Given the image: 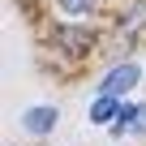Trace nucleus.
Instances as JSON below:
<instances>
[{
	"instance_id": "obj_1",
	"label": "nucleus",
	"mask_w": 146,
	"mask_h": 146,
	"mask_svg": "<svg viewBox=\"0 0 146 146\" xmlns=\"http://www.w3.org/2000/svg\"><path fill=\"white\" fill-rule=\"evenodd\" d=\"M137 78H142V69H137V64H116L108 78H103V95L120 99L125 90H133V86H137Z\"/></svg>"
},
{
	"instance_id": "obj_2",
	"label": "nucleus",
	"mask_w": 146,
	"mask_h": 146,
	"mask_svg": "<svg viewBox=\"0 0 146 146\" xmlns=\"http://www.w3.org/2000/svg\"><path fill=\"white\" fill-rule=\"evenodd\" d=\"M56 43H60L69 56H82V52H90V30H86V26H60V30H56Z\"/></svg>"
},
{
	"instance_id": "obj_3",
	"label": "nucleus",
	"mask_w": 146,
	"mask_h": 146,
	"mask_svg": "<svg viewBox=\"0 0 146 146\" xmlns=\"http://www.w3.org/2000/svg\"><path fill=\"white\" fill-rule=\"evenodd\" d=\"M56 116H60L56 108H30V112L22 116V125H26L30 133H47V129L56 125Z\"/></svg>"
},
{
	"instance_id": "obj_4",
	"label": "nucleus",
	"mask_w": 146,
	"mask_h": 146,
	"mask_svg": "<svg viewBox=\"0 0 146 146\" xmlns=\"http://www.w3.org/2000/svg\"><path fill=\"white\" fill-rule=\"evenodd\" d=\"M112 129H116V133H125V129H137V133H142V129H146V108H129V103H125Z\"/></svg>"
},
{
	"instance_id": "obj_5",
	"label": "nucleus",
	"mask_w": 146,
	"mask_h": 146,
	"mask_svg": "<svg viewBox=\"0 0 146 146\" xmlns=\"http://www.w3.org/2000/svg\"><path fill=\"white\" fill-rule=\"evenodd\" d=\"M116 116H120V103H116L112 95H103V99L90 108V120H95V125H116Z\"/></svg>"
},
{
	"instance_id": "obj_6",
	"label": "nucleus",
	"mask_w": 146,
	"mask_h": 146,
	"mask_svg": "<svg viewBox=\"0 0 146 146\" xmlns=\"http://www.w3.org/2000/svg\"><path fill=\"white\" fill-rule=\"evenodd\" d=\"M60 5V13H69V17H86L90 9H95V0H56Z\"/></svg>"
},
{
	"instance_id": "obj_7",
	"label": "nucleus",
	"mask_w": 146,
	"mask_h": 146,
	"mask_svg": "<svg viewBox=\"0 0 146 146\" xmlns=\"http://www.w3.org/2000/svg\"><path fill=\"white\" fill-rule=\"evenodd\" d=\"M142 22H146V5H133V9H129V17H125V35H133Z\"/></svg>"
}]
</instances>
